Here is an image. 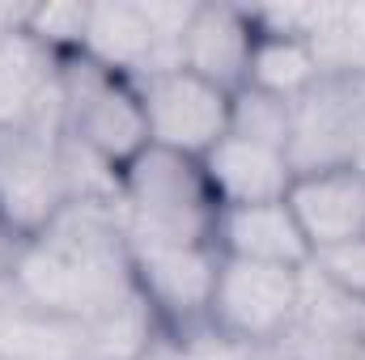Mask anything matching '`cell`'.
<instances>
[{"label":"cell","mask_w":365,"mask_h":360,"mask_svg":"<svg viewBox=\"0 0 365 360\" xmlns=\"http://www.w3.org/2000/svg\"><path fill=\"white\" fill-rule=\"evenodd\" d=\"M297 301H302V268L221 255L212 301H208V331L234 348L268 352L293 327Z\"/></svg>","instance_id":"cell-5"},{"label":"cell","mask_w":365,"mask_h":360,"mask_svg":"<svg viewBox=\"0 0 365 360\" xmlns=\"http://www.w3.org/2000/svg\"><path fill=\"white\" fill-rule=\"evenodd\" d=\"M119 225L128 242L217 246L221 203L195 157L170 149H140L119 170Z\"/></svg>","instance_id":"cell-2"},{"label":"cell","mask_w":365,"mask_h":360,"mask_svg":"<svg viewBox=\"0 0 365 360\" xmlns=\"http://www.w3.org/2000/svg\"><path fill=\"white\" fill-rule=\"evenodd\" d=\"M136 97H140V115H145V132L153 149H170L200 162L208 149H217L230 136L234 93L200 81L187 68L136 81Z\"/></svg>","instance_id":"cell-7"},{"label":"cell","mask_w":365,"mask_h":360,"mask_svg":"<svg viewBox=\"0 0 365 360\" xmlns=\"http://www.w3.org/2000/svg\"><path fill=\"white\" fill-rule=\"evenodd\" d=\"M319 77H323V68H319V55H314V47L306 38H284V34H259L255 38L251 73H247L251 90H264L272 97L293 102Z\"/></svg>","instance_id":"cell-15"},{"label":"cell","mask_w":365,"mask_h":360,"mask_svg":"<svg viewBox=\"0 0 365 360\" xmlns=\"http://www.w3.org/2000/svg\"><path fill=\"white\" fill-rule=\"evenodd\" d=\"M128 259H132L140 297L153 305L162 327H170L179 335L182 331H208V301H212V284H217V268H221L217 246L128 242Z\"/></svg>","instance_id":"cell-8"},{"label":"cell","mask_w":365,"mask_h":360,"mask_svg":"<svg viewBox=\"0 0 365 360\" xmlns=\"http://www.w3.org/2000/svg\"><path fill=\"white\" fill-rule=\"evenodd\" d=\"M289 123H293V102L272 97L264 90H242L230 97V132L234 136H247V140H259V144H272V149H289Z\"/></svg>","instance_id":"cell-17"},{"label":"cell","mask_w":365,"mask_h":360,"mask_svg":"<svg viewBox=\"0 0 365 360\" xmlns=\"http://www.w3.org/2000/svg\"><path fill=\"white\" fill-rule=\"evenodd\" d=\"M86 26H90V4H77V0L30 4V17H26V34H34L60 60L86 47Z\"/></svg>","instance_id":"cell-18"},{"label":"cell","mask_w":365,"mask_h":360,"mask_svg":"<svg viewBox=\"0 0 365 360\" xmlns=\"http://www.w3.org/2000/svg\"><path fill=\"white\" fill-rule=\"evenodd\" d=\"M204 166V179L212 186L217 203L221 208H242V203H276L289 195L293 186V166L289 157L272 149V144H259V140H247V136H225L217 149H208L200 157Z\"/></svg>","instance_id":"cell-11"},{"label":"cell","mask_w":365,"mask_h":360,"mask_svg":"<svg viewBox=\"0 0 365 360\" xmlns=\"http://www.w3.org/2000/svg\"><path fill=\"white\" fill-rule=\"evenodd\" d=\"M60 110H64V132L119 170L140 149H149L136 85L93 64L81 51L60 60Z\"/></svg>","instance_id":"cell-4"},{"label":"cell","mask_w":365,"mask_h":360,"mask_svg":"<svg viewBox=\"0 0 365 360\" xmlns=\"http://www.w3.org/2000/svg\"><path fill=\"white\" fill-rule=\"evenodd\" d=\"M310 268L319 271L331 288H340L344 297L365 301V238L361 242H349V246H331V250L310 255Z\"/></svg>","instance_id":"cell-20"},{"label":"cell","mask_w":365,"mask_h":360,"mask_svg":"<svg viewBox=\"0 0 365 360\" xmlns=\"http://www.w3.org/2000/svg\"><path fill=\"white\" fill-rule=\"evenodd\" d=\"M217 250L225 259L280 263V268H306L310 263V246L302 238V225H297L289 199L221 208V216H217Z\"/></svg>","instance_id":"cell-12"},{"label":"cell","mask_w":365,"mask_h":360,"mask_svg":"<svg viewBox=\"0 0 365 360\" xmlns=\"http://www.w3.org/2000/svg\"><path fill=\"white\" fill-rule=\"evenodd\" d=\"M276 360H365V344L331 335V331H310V327H289L272 348Z\"/></svg>","instance_id":"cell-19"},{"label":"cell","mask_w":365,"mask_h":360,"mask_svg":"<svg viewBox=\"0 0 365 360\" xmlns=\"http://www.w3.org/2000/svg\"><path fill=\"white\" fill-rule=\"evenodd\" d=\"M26 17H30V4H0V34L21 30V26H26Z\"/></svg>","instance_id":"cell-21"},{"label":"cell","mask_w":365,"mask_h":360,"mask_svg":"<svg viewBox=\"0 0 365 360\" xmlns=\"http://www.w3.org/2000/svg\"><path fill=\"white\" fill-rule=\"evenodd\" d=\"M365 149V73H323L293 97L289 166L297 179L353 170Z\"/></svg>","instance_id":"cell-6"},{"label":"cell","mask_w":365,"mask_h":360,"mask_svg":"<svg viewBox=\"0 0 365 360\" xmlns=\"http://www.w3.org/2000/svg\"><path fill=\"white\" fill-rule=\"evenodd\" d=\"M60 140H64L60 102L30 123L0 127V229H9L21 242L43 233L68 208Z\"/></svg>","instance_id":"cell-3"},{"label":"cell","mask_w":365,"mask_h":360,"mask_svg":"<svg viewBox=\"0 0 365 360\" xmlns=\"http://www.w3.org/2000/svg\"><path fill=\"white\" fill-rule=\"evenodd\" d=\"M284 199L302 225L310 255L365 238V174L357 170H327V174L293 179Z\"/></svg>","instance_id":"cell-10"},{"label":"cell","mask_w":365,"mask_h":360,"mask_svg":"<svg viewBox=\"0 0 365 360\" xmlns=\"http://www.w3.org/2000/svg\"><path fill=\"white\" fill-rule=\"evenodd\" d=\"M0 360H93L90 322L43 314L9 297L0 305Z\"/></svg>","instance_id":"cell-14"},{"label":"cell","mask_w":365,"mask_h":360,"mask_svg":"<svg viewBox=\"0 0 365 360\" xmlns=\"http://www.w3.org/2000/svg\"><path fill=\"white\" fill-rule=\"evenodd\" d=\"M310 47L323 73H365V0L361 4H323Z\"/></svg>","instance_id":"cell-16"},{"label":"cell","mask_w":365,"mask_h":360,"mask_svg":"<svg viewBox=\"0 0 365 360\" xmlns=\"http://www.w3.org/2000/svg\"><path fill=\"white\" fill-rule=\"evenodd\" d=\"M13 297L73 322H98L140 297L119 208L73 199L43 233L26 238L13 263Z\"/></svg>","instance_id":"cell-1"},{"label":"cell","mask_w":365,"mask_h":360,"mask_svg":"<svg viewBox=\"0 0 365 360\" xmlns=\"http://www.w3.org/2000/svg\"><path fill=\"white\" fill-rule=\"evenodd\" d=\"M60 102V55L34 34H0V127L30 123Z\"/></svg>","instance_id":"cell-13"},{"label":"cell","mask_w":365,"mask_h":360,"mask_svg":"<svg viewBox=\"0 0 365 360\" xmlns=\"http://www.w3.org/2000/svg\"><path fill=\"white\" fill-rule=\"evenodd\" d=\"M255 21L247 9L230 4H195L191 26L182 34V68L225 93H238L251 73L255 51Z\"/></svg>","instance_id":"cell-9"}]
</instances>
